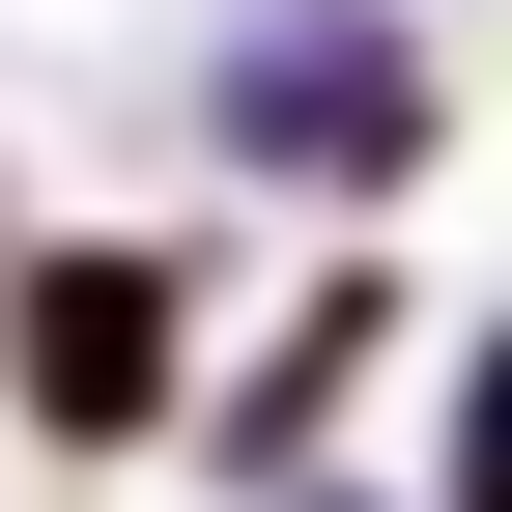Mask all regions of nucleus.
Returning a JSON list of instances; mask_svg holds the SVG:
<instances>
[{"label":"nucleus","mask_w":512,"mask_h":512,"mask_svg":"<svg viewBox=\"0 0 512 512\" xmlns=\"http://www.w3.org/2000/svg\"><path fill=\"white\" fill-rule=\"evenodd\" d=\"M200 370H228V228L200 200H86V228H29L0 200V427L29 456H200Z\"/></svg>","instance_id":"f257e3e1"},{"label":"nucleus","mask_w":512,"mask_h":512,"mask_svg":"<svg viewBox=\"0 0 512 512\" xmlns=\"http://www.w3.org/2000/svg\"><path fill=\"white\" fill-rule=\"evenodd\" d=\"M200 143H228L256 228H370L456 143V57H427V0H228L200 29Z\"/></svg>","instance_id":"f03ea898"},{"label":"nucleus","mask_w":512,"mask_h":512,"mask_svg":"<svg viewBox=\"0 0 512 512\" xmlns=\"http://www.w3.org/2000/svg\"><path fill=\"white\" fill-rule=\"evenodd\" d=\"M399 370H427V285H399V256H313V285H285V313L200 370V484L256 512V484L370 456V399H399Z\"/></svg>","instance_id":"7ed1b4c3"},{"label":"nucleus","mask_w":512,"mask_h":512,"mask_svg":"<svg viewBox=\"0 0 512 512\" xmlns=\"http://www.w3.org/2000/svg\"><path fill=\"white\" fill-rule=\"evenodd\" d=\"M427 512H512V313L427 370Z\"/></svg>","instance_id":"20e7f679"}]
</instances>
